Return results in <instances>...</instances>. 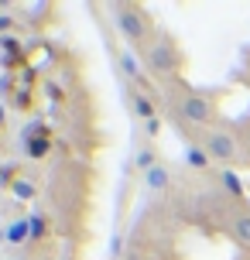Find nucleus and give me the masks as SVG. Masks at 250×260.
I'll return each instance as SVG.
<instances>
[{
	"label": "nucleus",
	"mask_w": 250,
	"mask_h": 260,
	"mask_svg": "<svg viewBox=\"0 0 250 260\" xmlns=\"http://www.w3.org/2000/svg\"><path fill=\"white\" fill-rule=\"evenodd\" d=\"M7 260H24V257H7Z\"/></svg>",
	"instance_id": "obj_19"
},
{
	"label": "nucleus",
	"mask_w": 250,
	"mask_h": 260,
	"mask_svg": "<svg viewBox=\"0 0 250 260\" xmlns=\"http://www.w3.org/2000/svg\"><path fill=\"white\" fill-rule=\"evenodd\" d=\"M230 233H233V240H237V243L250 247V212H237V216H233Z\"/></svg>",
	"instance_id": "obj_6"
},
{
	"label": "nucleus",
	"mask_w": 250,
	"mask_h": 260,
	"mask_svg": "<svg viewBox=\"0 0 250 260\" xmlns=\"http://www.w3.org/2000/svg\"><path fill=\"white\" fill-rule=\"evenodd\" d=\"M185 165H192V168H209L212 161H209V154L202 151V144H192V147L185 151Z\"/></svg>",
	"instance_id": "obj_9"
},
{
	"label": "nucleus",
	"mask_w": 250,
	"mask_h": 260,
	"mask_svg": "<svg viewBox=\"0 0 250 260\" xmlns=\"http://www.w3.org/2000/svg\"><path fill=\"white\" fill-rule=\"evenodd\" d=\"M168 182H171V175H168V168H165V165H154L151 171H144V185L151 188V192H165V188H168Z\"/></svg>",
	"instance_id": "obj_5"
},
{
	"label": "nucleus",
	"mask_w": 250,
	"mask_h": 260,
	"mask_svg": "<svg viewBox=\"0 0 250 260\" xmlns=\"http://www.w3.org/2000/svg\"><path fill=\"white\" fill-rule=\"evenodd\" d=\"M134 113L144 120V123L154 120V106H151V100H147V96H134Z\"/></svg>",
	"instance_id": "obj_10"
},
{
	"label": "nucleus",
	"mask_w": 250,
	"mask_h": 260,
	"mask_svg": "<svg viewBox=\"0 0 250 260\" xmlns=\"http://www.w3.org/2000/svg\"><path fill=\"white\" fill-rule=\"evenodd\" d=\"M27 226H31V240H41L45 236V219L41 216H27Z\"/></svg>",
	"instance_id": "obj_15"
},
{
	"label": "nucleus",
	"mask_w": 250,
	"mask_h": 260,
	"mask_svg": "<svg viewBox=\"0 0 250 260\" xmlns=\"http://www.w3.org/2000/svg\"><path fill=\"white\" fill-rule=\"evenodd\" d=\"M144 65H147V72H154V76H171V72L178 69V52H175V45L165 41V38H154L144 48Z\"/></svg>",
	"instance_id": "obj_2"
},
{
	"label": "nucleus",
	"mask_w": 250,
	"mask_h": 260,
	"mask_svg": "<svg viewBox=\"0 0 250 260\" xmlns=\"http://www.w3.org/2000/svg\"><path fill=\"white\" fill-rule=\"evenodd\" d=\"M134 165H137L141 171H151L154 165H158V161H154V151H151V147H144V151H137V161H134Z\"/></svg>",
	"instance_id": "obj_14"
},
{
	"label": "nucleus",
	"mask_w": 250,
	"mask_h": 260,
	"mask_svg": "<svg viewBox=\"0 0 250 260\" xmlns=\"http://www.w3.org/2000/svg\"><path fill=\"white\" fill-rule=\"evenodd\" d=\"M113 21H117L120 35L131 41V45H144L147 41V17L137 11V7H117V17H113Z\"/></svg>",
	"instance_id": "obj_3"
},
{
	"label": "nucleus",
	"mask_w": 250,
	"mask_h": 260,
	"mask_svg": "<svg viewBox=\"0 0 250 260\" xmlns=\"http://www.w3.org/2000/svg\"><path fill=\"white\" fill-rule=\"evenodd\" d=\"M11 24H14L11 17H7V14H0V31H7V27H11Z\"/></svg>",
	"instance_id": "obj_17"
},
{
	"label": "nucleus",
	"mask_w": 250,
	"mask_h": 260,
	"mask_svg": "<svg viewBox=\"0 0 250 260\" xmlns=\"http://www.w3.org/2000/svg\"><path fill=\"white\" fill-rule=\"evenodd\" d=\"M202 151L209 154V161H220V165H237V161H243V147H240V141L230 134V130H223V127L206 130Z\"/></svg>",
	"instance_id": "obj_1"
},
{
	"label": "nucleus",
	"mask_w": 250,
	"mask_h": 260,
	"mask_svg": "<svg viewBox=\"0 0 250 260\" xmlns=\"http://www.w3.org/2000/svg\"><path fill=\"white\" fill-rule=\"evenodd\" d=\"M144 130H147V137H158V134H161V120H158V117H154V120H147Z\"/></svg>",
	"instance_id": "obj_16"
},
{
	"label": "nucleus",
	"mask_w": 250,
	"mask_h": 260,
	"mask_svg": "<svg viewBox=\"0 0 250 260\" xmlns=\"http://www.w3.org/2000/svg\"><path fill=\"white\" fill-rule=\"evenodd\" d=\"M4 236H7V243H24V240H31V226H27V219H14L7 230H4Z\"/></svg>",
	"instance_id": "obj_7"
},
{
	"label": "nucleus",
	"mask_w": 250,
	"mask_h": 260,
	"mask_svg": "<svg viewBox=\"0 0 250 260\" xmlns=\"http://www.w3.org/2000/svg\"><path fill=\"white\" fill-rule=\"evenodd\" d=\"M220 182H223V185H226V188H230L233 195H243V182H240V178L233 175V171H220Z\"/></svg>",
	"instance_id": "obj_12"
},
{
	"label": "nucleus",
	"mask_w": 250,
	"mask_h": 260,
	"mask_svg": "<svg viewBox=\"0 0 250 260\" xmlns=\"http://www.w3.org/2000/svg\"><path fill=\"white\" fill-rule=\"evenodd\" d=\"M4 123H7V106L0 103V127H4Z\"/></svg>",
	"instance_id": "obj_18"
},
{
	"label": "nucleus",
	"mask_w": 250,
	"mask_h": 260,
	"mask_svg": "<svg viewBox=\"0 0 250 260\" xmlns=\"http://www.w3.org/2000/svg\"><path fill=\"white\" fill-rule=\"evenodd\" d=\"M117 62H120V72H123V76H131V79H134V76H141V58H137L131 48H127V52H120Z\"/></svg>",
	"instance_id": "obj_8"
},
{
	"label": "nucleus",
	"mask_w": 250,
	"mask_h": 260,
	"mask_svg": "<svg viewBox=\"0 0 250 260\" xmlns=\"http://www.w3.org/2000/svg\"><path fill=\"white\" fill-rule=\"evenodd\" d=\"M14 195H17V199H31V195H35V185H31V178H14Z\"/></svg>",
	"instance_id": "obj_13"
},
{
	"label": "nucleus",
	"mask_w": 250,
	"mask_h": 260,
	"mask_svg": "<svg viewBox=\"0 0 250 260\" xmlns=\"http://www.w3.org/2000/svg\"><path fill=\"white\" fill-rule=\"evenodd\" d=\"M178 110H182V117L189 123H209L212 120V100L202 96V92H185Z\"/></svg>",
	"instance_id": "obj_4"
},
{
	"label": "nucleus",
	"mask_w": 250,
	"mask_h": 260,
	"mask_svg": "<svg viewBox=\"0 0 250 260\" xmlns=\"http://www.w3.org/2000/svg\"><path fill=\"white\" fill-rule=\"evenodd\" d=\"M24 147H27V157H45L52 151V141L48 137H38V141H27Z\"/></svg>",
	"instance_id": "obj_11"
}]
</instances>
